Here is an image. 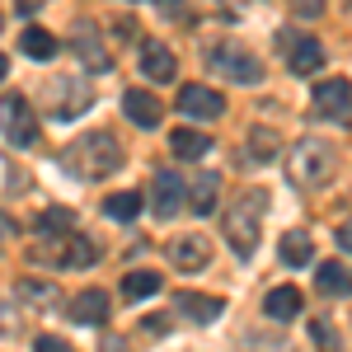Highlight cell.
Wrapping results in <instances>:
<instances>
[{
	"mask_svg": "<svg viewBox=\"0 0 352 352\" xmlns=\"http://www.w3.org/2000/svg\"><path fill=\"white\" fill-rule=\"evenodd\" d=\"M263 310H268V320L287 324V320H296V315H300V292H296V287H272L268 300H263Z\"/></svg>",
	"mask_w": 352,
	"mask_h": 352,
	"instance_id": "19",
	"label": "cell"
},
{
	"mask_svg": "<svg viewBox=\"0 0 352 352\" xmlns=\"http://www.w3.org/2000/svg\"><path fill=\"white\" fill-rule=\"evenodd\" d=\"M33 352H71V348H66V338H56V333H38V338H33Z\"/></svg>",
	"mask_w": 352,
	"mask_h": 352,
	"instance_id": "31",
	"label": "cell"
},
{
	"mask_svg": "<svg viewBox=\"0 0 352 352\" xmlns=\"http://www.w3.org/2000/svg\"><path fill=\"white\" fill-rule=\"evenodd\" d=\"M338 249H348V254H352V221L338 226Z\"/></svg>",
	"mask_w": 352,
	"mask_h": 352,
	"instance_id": "32",
	"label": "cell"
},
{
	"mask_svg": "<svg viewBox=\"0 0 352 352\" xmlns=\"http://www.w3.org/2000/svg\"><path fill=\"white\" fill-rule=\"evenodd\" d=\"M179 113L188 122H217L221 113H226V99H221L212 85H184L179 89Z\"/></svg>",
	"mask_w": 352,
	"mask_h": 352,
	"instance_id": "9",
	"label": "cell"
},
{
	"mask_svg": "<svg viewBox=\"0 0 352 352\" xmlns=\"http://www.w3.org/2000/svg\"><path fill=\"white\" fill-rule=\"evenodd\" d=\"M333 174H338V151L320 136H305L287 151V179L296 188H324Z\"/></svg>",
	"mask_w": 352,
	"mask_h": 352,
	"instance_id": "2",
	"label": "cell"
},
{
	"mask_svg": "<svg viewBox=\"0 0 352 352\" xmlns=\"http://www.w3.org/2000/svg\"><path fill=\"white\" fill-rule=\"evenodd\" d=\"M310 338L320 343V352H343V343H338V329L329 324V320H315V324H310Z\"/></svg>",
	"mask_w": 352,
	"mask_h": 352,
	"instance_id": "29",
	"label": "cell"
},
{
	"mask_svg": "<svg viewBox=\"0 0 352 352\" xmlns=\"http://www.w3.org/2000/svg\"><path fill=\"white\" fill-rule=\"evenodd\" d=\"M169 263L179 272H202L212 263V244L202 240V235H179V240L169 244Z\"/></svg>",
	"mask_w": 352,
	"mask_h": 352,
	"instance_id": "11",
	"label": "cell"
},
{
	"mask_svg": "<svg viewBox=\"0 0 352 352\" xmlns=\"http://www.w3.org/2000/svg\"><path fill=\"white\" fill-rule=\"evenodd\" d=\"M217 197H221L217 174H202L197 184H188V207L197 212V217H212V212H217Z\"/></svg>",
	"mask_w": 352,
	"mask_h": 352,
	"instance_id": "20",
	"label": "cell"
},
{
	"mask_svg": "<svg viewBox=\"0 0 352 352\" xmlns=\"http://www.w3.org/2000/svg\"><path fill=\"white\" fill-rule=\"evenodd\" d=\"M151 188H155V192H151V202H155V217H160V221H169L179 207H184V197H188L184 179H179V174H169V169L155 174V184H151Z\"/></svg>",
	"mask_w": 352,
	"mask_h": 352,
	"instance_id": "12",
	"label": "cell"
},
{
	"mask_svg": "<svg viewBox=\"0 0 352 352\" xmlns=\"http://www.w3.org/2000/svg\"><path fill=\"white\" fill-rule=\"evenodd\" d=\"M113 315V300L104 292H80V296H71V320L76 324H109Z\"/></svg>",
	"mask_w": 352,
	"mask_h": 352,
	"instance_id": "16",
	"label": "cell"
},
{
	"mask_svg": "<svg viewBox=\"0 0 352 352\" xmlns=\"http://www.w3.org/2000/svg\"><path fill=\"white\" fill-rule=\"evenodd\" d=\"M5 324H10V320H0V329H5Z\"/></svg>",
	"mask_w": 352,
	"mask_h": 352,
	"instance_id": "36",
	"label": "cell"
},
{
	"mask_svg": "<svg viewBox=\"0 0 352 352\" xmlns=\"http://www.w3.org/2000/svg\"><path fill=\"white\" fill-rule=\"evenodd\" d=\"M174 305H179V315H188V320H197V324H212V320H221V310H226V300L197 296V292H184Z\"/></svg>",
	"mask_w": 352,
	"mask_h": 352,
	"instance_id": "18",
	"label": "cell"
},
{
	"mask_svg": "<svg viewBox=\"0 0 352 352\" xmlns=\"http://www.w3.org/2000/svg\"><path fill=\"white\" fill-rule=\"evenodd\" d=\"M38 235H47V240H61V235H71V212L66 207H47L43 217H38Z\"/></svg>",
	"mask_w": 352,
	"mask_h": 352,
	"instance_id": "28",
	"label": "cell"
},
{
	"mask_svg": "<svg viewBox=\"0 0 352 352\" xmlns=\"http://www.w3.org/2000/svg\"><path fill=\"white\" fill-rule=\"evenodd\" d=\"M277 52L287 56V66H292L296 76H315V71L324 66V47H320V38H310V33L282 28V33H277Z\"/></svg>",
	"mask_w": 352,
	"mask_h": 352,
	"instance_id": "6",
	"label": "cell"
},
{
	"mask_svg": "<svg viewBox=\"0 0 352 352\" xmlns=\"http://www.w3.org/2000/svg\"><path fill=\"white\" fill-rule=\"evenodd\" d=\"M122 113L132 118L136 127H146V132L160 127V118H164V109L155 104V94H146V89H127V94H122Z\"/></svg>",
	"mask_w": 352,
	"mask_h": 352,
	"instance_id": "15",
	"label": "cell"
},
{
	"mask_svg": "<svg viewBox=\"0 0 352 352\" xmlns=\"http://www.w3.org/2000/svg\"><path fill=\"white\" fill-rule=\"evenodd\" d=\"M5 71H10V61H5V52H0V80H5Z\"/></svg>",
	"mask_w": 352,
	"mask_h": 352,
	"instance_id": "35",
	"label": "cell"
},
{
	"mask_svg": "<svg viewBox=\"0 0 352 352\" xmlns=\"http://www.w3.org/2000/svg\"><path fill=\"white\" fill-rule=\"evenodd\" d=\"M169 146H174V155H179V160H202V155L212 151V136H207V132H192V127H179V132L169 136Z\"/></svg>",
	"mask_w": 352,
	"mask_h": 352,
	"instance_id": "21",
	"label": "cell"
},
{
	"mask_svg": "<svg viewBox=\"0 0 352 352\" xmlns=\"http://www.w3.org/2000/svg\"><path fill=\"white\" fill-rule=\"evenodd\" d=\"M89 104H94V89H89L85 76H61V80H52V118L56 122H71V118L89 113Z\"/></svg>",
	"mask_w": 352,
	"mask_h": 352,
	"instance_id": "7",
	"label": "cell"
},
{
	"mask_svg": "<svg viewBox=\"0 0 352 352\" xmlns=\"http://www.w3.org/2000/svg\"><path fill=\"white\" fill-rule=\"evenodd\" d=\"M66 169H71L76 179H89V184H99V179L118 174V169H122L118 136H113V132H89V136H80V141L66 151Z\"/></svg>",
	"mask_w": 352,
	"mask_h": 352,
	"instance_id": "1",
	"label": "cell"
},
{
	"mask_svg": "<svg viewBox=\"0 0 352 352\" xmlns=\"http://www.w3.org/2000/svg\"><path fill=\"white\" fill-rule=\"evenodd\" d=\"M136 212H141V192L136 188H127V192H109L104 197V217H113V221H136Z\"/></svg>",
	"mask_w": 352,
	"mask_h": 352,
	"instance_id": "24",
	"label": "cell"
},
{
	"mask_svg": "<svg viewBox=\"0 0 352 352\" xmlns=\"http://www.w3.org/2000/svg\"><path fill=\"white\" fill-rule=\"evenodd\" d=\"M268 212V192L263 188H244L240 202L226 212V240L230 249L240 254V258H254V249H258V221Z\"/></svg>",
	"mask_w": 352,
	"mask_h": 352,
	"instance_id": "3",
	"label": "cell"
},
{
	"mask_svg": "<svg viewBox=\"0 0 352 352\" xmlns=\"http://www.w3.org/2000/svg\"><path fill=\"white\" fill-rule=\"evenodd\" d=\"M277 151H282V146H277V132H272V127H254V132H249V160L254 164L277 160Z\"/></svg>",
	"mask_w": 352,
	"mask_h": 352,
	"instance_id": "25",
	"label": "cell"
},
{
	"mask_svg": "<svg viewBox=\"0 0 352 352\" xmlns=\"http://www.w3.org/2000/svg\"><path fill=\"white\" fill-rule=\"evenodd\" d=\"M0 132L10 136L14 146H38V118L28 109V99H19V94L0 99Z\"/></svg>",
	"mask_w": 352,
	"mask_h": 352,
	"instance_id": "8",
	"label": "cell"
},
{
	"mask_svg": "<svg viewBox=\"0 0 352 352\" xmlns=\"http://www.w3.org/2000/svg\"><path fill=\"white\" fill-rule=\"evenodd\" d=\"M315 287L324 296H343V292H352V277L343 272V263H320L315 258Z\"/></svg>",
	"mask_w": 352,
	"mask_h": 352,
	"instance_id": "22",
	"label": "cell"
},
{
	"mask_svg": "<svg viewBox=\"0 0 352 352\" xmlns=\"http://www.w3.org/2000/svg\"><path fill=\"white\" fill-rule=\"evenodd\" d=\"M71 52L80 56V66H89V71H109V66H113L109 47L99 43L94 28H76V33H71Z\"/></svg>",
	"mask_w": 352,
	"mask_h": 352,
	"instance_id": "14",
	"label": "cell"
},
{
	"mask_svg": "<svg viewBox=\"0 0 352 352\" xmlns=\"http://www.w3.org/2000/svg\"><path fill=\"white\" fill-rule=\"evenodd\" d=\"M310 118H320V122H348L352 118V85L343 76L320 80L315 94H310Z\"/></svg>",
	"mask_w": 352,
	"mask_h": 352,
	"instance_id": "5",
	"label": "cell"
},
{
	"mask_svg": "<svg viewBox=\"0 0 352 352\" xmlns=\"http://www.w3.org/2000/svg\"><path fill=\"white\" fill-rule=\"evenodd\" d=\"M155 292H160V272H127V277H122V296L127 300H146V296H155Z\"/></svg>",
	"mask_w": 352,
	"mask_h": 352,
	"instance_id": "26",
	"label": "cell"
},
{
	"mask_svg": "<svg viewBox=\"0 0 352 352\" xmlns=\"http://www.w3.org/2000/svg\"><path fill=\"white\" fill-rule=\"evenodd\" d=\"M14 296L28 300V305H52L56 287H52V282H33V277H24V282H14Z\"/></svg>",
	"mask_w": 352,
	"mask_h": 352,
	"instance_id": "27",
	"label": "cell"
},
{
	"mask_svg": "<svg viewBox=\"0 0 352 352\" xmlns=\"http://www.w3.org/2000/svg\"><path fill=\"white\" fill-rule=\"evenodd\" d=\"M94 258H99V244L89 240V235H76V230H71V235H61V244H56V263H61V268H94Z\"/></svg>",
	"mask_w": 352,
	"mask_h": 352,
	"instance_id": "13",
	"label": "cell"
},
{
	"mask_svg": "<svg viewBox=\"0 0 352 352\" xmlns=\"http://www.w3.org/2000/svg\"><path fill=\"white\" fill-rule=\"evenodd\" d=\"M141 76L155 80V85H169L179 76V56L169 52L160 38H146V43H141Z\"/></svg>",
	"mask_w": 352,
	"mask_h": 352,
	"instance_id": "10",
	"label": "cell"
},
{
	"mask_svg": "<svg viewBox=\"0 0 352 352\" xmlns=\"http://www.w3.org/2000/svg\"><path fill=\"white\" fill-rule=\"evenodd\" d=\"M292 14L296 19H320L324 14V0H292Z\"/></svg>",
	"mask_w": 352,
	"mask_h": 352,
	"instance_id": "30",
	"label": "cell"
},
{
	"mask_svg": "<svg viewBox=\"0 0 352 352\" xmlns=\"http://www.w3.org/2000/svg\"><path fill=\"white\" fill-rule=\"evenodd\" d=\"M38 5H43V0H19V14H33Z\"/></svg>",
	"mask_w": 352,
	"mask_h": 352,
	"instance_id": "34",
	"label": "cell"
},
{
	"mask_svg": "<svg viewBox=\"0 0 352 352\" xmlns=\"http://www.w3.org/2000/svg\"><path fill=\"white\" fill-rule=\"evenodd\" d=\"M19 47H24V56H33V61H52V56L61 52V43H56L47 28H24Z\"/></svg>",
	"mask_w": 352,
	"mask_h": 352,
	"instance_id": "23",
	"label": "cell"
},
{
	"mask_svg": "<svg viewBox=\"0 0 352 352\" xmlns=\"http://www.w3.org/2000/svg\"><path fill=\"white\" fill-rule=\"evenodd\" d=\"M146 329H151V333H169V320H164V315H151Z\"/></svg>",
	"mask_w": 352,
	"mask_h": 352,
	"instance_id": "33",
	"label": "cell"
},
{
	"mask_svg": "<svg viewBox=\"0 0 352 352\" xmlns=\"http://www.w3.org/2000/svg\"><path fill=\"white\" fill-rule=\"evenodd\" d=\"M207 66H212L217 76H226V80H235V85H258V80H263V66H258V56L244 52L235 38L217 43V47L207 52Z\"/></svg>",
	"mask_w": 352,
	"mask_h": 352,
	"instance_id": "4",
	"label": "cell"
},
{
	"mask_svg": "<svg viewBox=\"0 0 352 352\" xmlns=\"http://www.w3.org/2000/svg\"><path fill=\"white\" fill-rule=\"evenodd\" d=\"M277 249H282L287 268H315V240H310V230H287Z\"/></svg>",
	"mask_w": 352,
	"mask_h": 352,
	"instance_id": "17",
	"label": "cell"
}]
</instances>
